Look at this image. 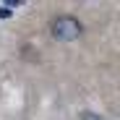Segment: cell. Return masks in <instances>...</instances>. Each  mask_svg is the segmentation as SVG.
Wrapping results in <instances>:
<instances>
[{
    "instance_id": "6da1fadb",
    "label": "cell",
    "mask_w": 120,
    "mask_h": 120,
    "mask_svg": "<svg viewBox=\"0 0 120 120\" xmlns=\"http://www.w3.org/2000/svg\"><path fill=\"white\" fill-rule=\"evenodd\" d=\"M50 31H52V37L57 42H71V39L84 34V26H81V21L76 16H57L52 21V26H50Z\"/></svg>"
},
{
    "instance_id": "7a4b0ae2",
    "label": "cell",
    "mask_w": 120,
    "mask_h": 120,
    "mask_svg": "<svg viewBox=\"0 0 120 120\" xmlns=\"http://www.w3.org/2000/svg\"><path fill=\"white\" fill-rule=\"evenodd\" d=\"M81 120H99V117H97V115H89V112H84V115H81Z\"/></svg>"
},
{
    "instance_id": "3957f363",
    "label": "cell",
    "mask_w": 120,
    "mask_h": 120,
    "mask_svg": "<svg viewBox=\"0 0 120 120\" xmlns=\"http://www.w3.org/2000/svg\"><path fill=\"white\" fill-rule=\"evenodd\" d=\"M8 16H11V13H8L5 8H0V18H8Z\"/></svg>"
}]
</instances>
